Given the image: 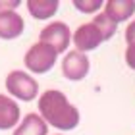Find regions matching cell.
Instances as JSON below:
<instances>
[{"instance_id":"cell-1","label":"cell","mask_w":135,"mask_h":135,"mask_svg":"<svg viewBox=\"0 0 135 135\" xmlns=\"http://www.w3.org/2000/svg\"><path fill=\"white\" fill-rule=\"evenodd\" d=\"M39 112L46 126H52L60 131H70L79 124V110L66 99L62 91H45L39 99Z\"/></svg>"},{"instance_id":"cell-2","label":"cell","mask_w":135,"mask_h":135,"mask_svg":"<svg viewBox=\"0 0 135 135\" xmlns=\"http://www.w3.org/2000/svg\"><path fill=\"white\" fill-rule=\"evenodd\" d=\"M6 89L8 93L17 100H33L39 95V83L29 75V73L21 71V70H14L8 73L6 77Z\"/></svg>"},{"instance_id":"cell-3","label":"cell","mask_w":135,"mask_h":135,"mask_svg":"<svg viewBox=\"0 0 135 135\" xmlns=\"http://www.w3.org/2000/svg\"><path fill=\"white\" fill-rule=\"evenodd\" d=\"M56 58H58V54L50 46L42 45V42H37V45H33L27 50L23 62H25V68L31 70L33 73H46L54 68Z\"/></svg>"},{"instance_id":"cell-4","label":"cell","mask_w":135,"mask_h":135,"mask_svg":"<svg viewBox=\"0 0 135 135\" xmlns=\"http://www.w3.org/2000/svg\"><path fill=\"white\" fill-rule=\"evenodd\" d=\"M39 42L50 46L54 52H64L68 46H70V41H71V31L70 27L66 25L64 21H52L41 31L39 35Z\"/></svg>"},{"instance_id":"cell-5","label":"cell","mask_w":135,"mask_h":135,"mask_svg":"<svg viewBox=\"0 0 135 135\" xmlns=\"http://www.w3.org/2000/svg\"><path fill=\"white\" fill-rule=\"evenodd\" d=\"M71 41H73V45H75V50L85 54L87 50H95L97 46H100L106 39H104L100 29L97 27L93 21H89V23H83V25H79L75 29Z\"/></svg>"},{"instance_id":"cell-6","label":"cell","mask_w":135,"mask_h":135,"mask_svg":"<svg viewBox=\"0 0 135 135\" xmlns=\"http://www.w3.org/2000/svg\"><path fill=\"white\" fill-rule=\"evenodd\" d=\"M89 68H91V64H89L87 54H83L79 50H71L66 54V58L62 62V73L70 81H79V79L87 77Z\"/></svg>"},{"instance_id":"cell-7","label":"cell","mask_w":135,"mask_h":135,"mask_svg":"<svg viewBox=\"0 0 135 135\" xmlns=\"http://www.w3.org/2000/svg\"><path fill=\"white\" fill-rule=\"evenodd\" d=\"M23 33V17L16 10L0 14V39L12 41Z\"/></svg>"},{"instance_id":"cell-8","label":"cell","mask_w":135,"mask_h":135,"mask_svg":"<svg viewBox=\"0 0 135 135\" xmlns=\"http://www.w3.org/2000/svg\"><path fill=\"white\" fill-rule=\"evenodd\" d=\"M20 122V106L12 97L0 95V131L12 129Z\"/></svg>"},{"instance_id":"cell-9","label":"cell","mask_w":135,"mask_h":135,"mask_svg":"<svg viewBox=\"0 0 135 135\" xmlns=\"http://www.w3.org/2000/svg\"><path fill=\"white\" fill-rule=\"evenodd\" d=\"M104 14L114 23L126 21L135 14V2L133 0H108L104 4Z\"/></svg>"},{"instance_id":"cell-10","label":"cell","mask_w":135,"mask_h":135,"mask_svg":"<svg viewBox=\"0 0 135 135\" xmlns=\"http://www.w3.org/2000/svg\"><path fill=\"white\" fill-rule=\"evenodd\" d=\"M46 131H48V126L41 116L27 114L12 135H46Z\"/></svg>"},{"instance_id":"cell-11","label":"cell","mask_w":135,"mask_h":135,"mask_svg":"<svg viewBox=\"0 0 135 135\" xmlns=\"http://www.w3.org/2000/svg\"><path fill=\"white\" fill-rule=\"evenodd\" d=\"M58 0H29L27 10L35 20H48L58 12Z\"/></svg>"},{"instance_id":"cell-12","label":"cell","mask_w":135,"mask_h":135,"mask_svg":"<svg viewBox=\"0 0 135 135\" xmlns=\"http://www.w3.org/2000/svg\"><path fill=\"white\" fill-rule=\"evenodd\" d=\"M93 23L102 31V35H104V39H106V41L112 39L114 33H116V29H118V23H114L106 14H99V16L93 20Z\"/></svg>"},{"instance_id":"cell-13","label":"cell","mask_w":135,"mask_h":135,"mask_svg":"<svg viewBox=\"0 0 135 135\" xmlns=\"http://www.w3.org/2000/svg\"><path fill=\"white\" fill-rule=\"evenodd\" d=\"M73 6L83 12V14H93V12H97L99 8H102V2L100 0H73Z\"/></svg>"},{"instance_id":"cell-14","label":"cell","mask_w":135,"mask_h":135,"mask_svg":"<svg viewBox=\"0 0 135 135\" xmlns=\"http://www.w3.org/2000/svg\"><path fill=\"white\" fill-rule=\"evenodd\" d=\"M126 62H127V66H129L131 70H135V42H133V45H127V50H126Z\"/></svg>"},{"instance_id":"cell-15","label":"cell","mask_w":135,"mask_h":135,"mask_svg":"<svg viewBox=\"0 0 135 135\" xmlns=\"http://www.w3.org/2000/svg\"><path fill=\"white\" fill-rule=\"evenodd\" d=\"M126 42L127 45H133L135 42V21H131L126 29Z\"/></svg>"},{"instance_id":"cell-16","label":"cell","mask_w":135,"mask_h":135,"mask_svg":"<svg viewBox=\"0 0 135 135\" xmlns=\"http://www.w3.org/2000/svg\"><path fill=\"white\" fill-rule=\"evenodd\" d=\"M20 6V0H8V2H0V14L2 12H10Z\"/></svg>"}]
</instances>
